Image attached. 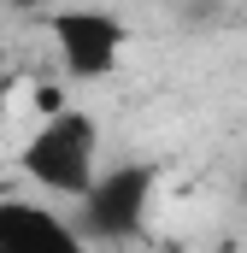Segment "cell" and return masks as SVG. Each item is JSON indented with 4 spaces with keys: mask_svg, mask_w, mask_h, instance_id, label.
<instances>
[{
    "mask_svg": "<svg viewBox=\"0 0 247 253\" xmlns=\"http://www.w3.org/2000/svg\"><path fill=\"white\" fill-rule=\"evenodd\" d=\"M0 253H6V194H0Z\"/></svg>",
    "mask_w": 247,
    "mask_h": 253,
    "instance_id": "obj_5",
    "label": "cell"
},
{
    "mask_svg": "<svg viewBox=\"0 0 247 253\" xmlns=\"http://www.w3.org/2000/svg\"><path fill=\"white\" fill-rule=\"evenodd\" d=\"M153 189H159V165L147 159H124L112 171H100L94 189L77 200L82 242H135L153 212Z\"/></svg>",
    "mask_w": 247,
    "mask_h": 253,
    "instance_id": "obj_2",
    "label": "cell"
},
{
    "mask_svg": "<svg viewBox=\"0 0 247 253\" xmlns=\"http://www.w3.org/2000/svg\"><path fill=\"white\" fill-rule=\"evenodd\" d=\"M18 171L53 200H82L100 177V124L82 106H53L18 147Z\"/></svg>",
    "mask_w": 247,
    "mask_h": 253,
    "instance_id": "obj_1",
    "label": "cell"
},
{
    "mask_svg": "<svg viewBox=\"0 0 247 253\" xmlns=\"http://www.w3.org/2000/svg\"><path fill=\"white\" fill-rule=\"evenodd\" d=\"M82 230L77 218H59L41 200H18L6 194V253H41V248H77Z\"/></svg>",
    "mask_w": 247,
    "mask_h": 253,
    "instance_id": "obj_4",
    "label": "cell"
},
{
    "mask_svg": "<svg viewBox=\"0 0 247 253\" xmlns=\"http://www.w3.org/2000/svg\"><path fill=\"white\" fill-rule=\"evenodd\" d=\"M12 6H41V0H12Z\"/></svg>",
    "mask_w": 247,
    "mask_h": 253,
    "instance_id": "obj_6",
    "label": "cell"
},
{
    "mask_svg": "<svg viewBox=\"0 0 247 253\" xmlns=\"http://www.w3.org/2000/svg\"><path fill=\"white\" fill-rule=\"evenodd\" d=\"M47 42H53V59L71 83H106L124 65L129 30L106 6H59L47 18Z\"/></svg>",
    "mask_w": 247,
    "mask_h": 253,
    "instance_id": "obj_3",
    "label": "cell"
}]
</instances>
